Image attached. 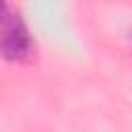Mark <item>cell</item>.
<instances>
[{
    "label": "cell",
    "instance_id": "6da1fadb",
    "mask_svg": "<svg viewBox=\"0 0 132 132\" xmlns=\"http://www.w3.org/2000/svg\"><path fill=\"white\" fill-rule=\"evenodd\" d=\"M31 39L27 35V29L21 21H12L8 29L0 37V54L8 60H21L29 54Z\"/></svg>",
    "mask_w": 132,
    "mask_h": 132
},
{
    "label": "cell",
    "instance_id": "7a4b0ae2",
    "mask_svg": "<svg viewBox=\"0 0 132 132\" xmlns=\"http://www.w3.org/2000/svg\"><path fill=\"white\" fill-rule=\"evenodd\" d=\"M6 16H8V6H6L4 2H0V23L6 21Z\"/></svg>",
    "mask_w": 132,
    "mask_h": 132
}]
</instances>
